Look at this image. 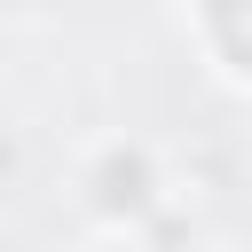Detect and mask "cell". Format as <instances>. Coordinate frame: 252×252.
<instances>
[{
	"label": "cell",
	"instance_id": "obj_1",
	"mask_svg": "<svg viewBox=\"0 0 252 252\" xmlns=\"http://www.w3.org/2000/svg\"><path fill=\"white\" fill-rule=\"evenodd\" d=\"M71 205L87 213V228L134 244V228H150V220L173 205V173H165L158 142H142V134H102V142H87L79 165H71Z\"/></svg>",
	"mask_w": 252,
	"mask_h": 252
},
{
	"label": "cell",
	"instance_id": "obj_2",
	"mask_svg": "<svg viewBox=\"0 0 252 252\" xmlns=\"http://www.w3.org/2000/svg\"><path fill=\"white\" fill-rule=\"evenodd\" d=\"M189 32L228 87H252V0H189Z\"/></svg>",
	"mask_w": 252,
	"mask_h": 252
}]
</instances>
